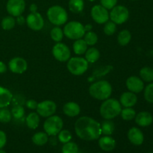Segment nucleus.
<instances>
[{"mask_svg":"<svg viewBox=\"0 0 153 153\" xmlns=\"http://www.w3.org/2000/svg\"><path fill=\"white\" fill-rule=\"evenodd\" d=\"M75 131L82 140L92 141L97 140L101 136V125L93 118L82 117L75 123Z\"/></svg>","mask_w":153,"mask_h":153,"instance_id":"1","label":"nucleus"},{"mask_svg":"<svg viewBox=\"0 0 153 153\" xmlns=\"http://www.w3.org/2000/svg\"><path fill=\"white\" fill-rule=\"evenodd\" d=\"M89 94L96 100H105L111 95L112 87L107 81H99L90 86Z\"/></svg>","mask_w":153,"mask_h":153,"instance_id":"2","label":"nucleus"},{"mask_svg":"<svg viewBox=\"0 0 153 153\" xmlns=\"http://www.w3.org/2000/svg\"><path fill=\"white\" fill-rule=\"evenodd\" d=\"M122 111L121 104L116 99H107L101 105L100 112L105 120H112L117 117Z\"/></svg>","mask_w":153,"mask_h":153,"instance_id":"3","label":"nucleus"},{"mask_svg":"<svg viewBox=\"0 0 153 153\" xmlns=\"http://www.w3.org/2000/svg\"><path fill=\"white\" fill-rule=\"evenodd\" d=\"M47 17L51 23L58 26L67 22L68 15L64 7L59 5H54L48 9Z\"/></svg>","mask_w":153,"mask_h":153,"instance_id":"4","label":"nucleus"},{"mask_svg":"<svg viewBox=\"0 0 153 153\" xmlns=\"http://www.w3.org/2000/svg\"><path fill=\"white\" fill-rule=\"evenodd\" d=\"M64 34L71 40H79L85 34V26L77 21H71L65 25L64 28Z\"/></svg>","mask_w":153,"mask_h":153,"instance_id":"5","label":"nucleus"},{"mask_svg":"<svg viewBox=\"0 0 153 153\" xmlns=\"http://www.w3.org/2000/svg\"><path fill=\"white\" fill-rule=\"evenodd\" d=\"M64 122L58 116H50L47 117L43 123V129L49 136H55L62 130Z\"/></svg>","mask_w":153,"mask_h":153,"instance_id":"6","label":"nucleus"},{"mask_svg":"<svg viewBox=\"0 0 153 153\" xmlns=\"http://www.w3.org/2000/svg\"><path fill=\"white\" fill-rule=\"evenodd\" d=\"M67 67L70 73L75 76H81L88 70V62L85 58L74 57L68 60Z\"/></svg>","mask_w":153,"mask_h":153,"instance_id":"7","label":"nucleus"},{"mask_svg":"<svg viewBox=\"0 0 153 153\" xmlns=\"http://www.w3.org/2000/svg\"><path fill=\"white\" fill-rule=\"evenodd\" d=\"M129 16V12L127 7L123 5H116L111 9L109 18L114 23L121 25L126 22Z\"/></svg>","mask_w":153,"mask_h":153,"instance_id":"8","label":"nucleus"},{"mask_svg":"<svg viewBox=\"0 0 153 153\" xmlns=\"http://www.w3.org/2000/svg\"><path fill=\"white\" fill-rule=\"evenodd\" d=\"M52 54L56 60L61 62H65L70 58L71 52L68 46L62 43H58L52 48Z\"/></svg>","mask_w":153,"mask_h":153,"instance_id":"9","label":"nucleus"},{"mask_svg":"<svg viewBox=\"0 0 153 153\" xmlns=\"http://www.w3.org/2000/svg\"><path fill=\"white\" fill-rule=\"evenodd\" d=\"M57 106L54 102L51 100H45L38 103L37 106V113L43 117H49L52 116L56 111Z\"/></svg>","mask_w":153,"mask_h":153,"instance_id":"10","label":"nucleus"},{"mask_svg":"<svg viewBox=\"0 0 153 153\" xmlns=\"http://www.w3.org/2000/svg\"><path fill=\"white\" fill-rule=\"evenodd\" d=\"M25 8V0H8L6 4L7 11L10 16H19Z\"/></svg>","mask_w":153,"mask_h":153,"instance_id":"11","label":"nucleus"},{"mask_svg":"<svg viewBox=\"0 0 153 153\" xmlns=\"http://www.w3.org/2000/svg\"><path fill=\"white\" fill-rule=\"evenodd\" d=\"M91 16L93 19L98 24H104L109 19V13L108 10L103 6L97 4L91 9Z\"/></svg>","mask_w":153,"mask_h":153,"instance_id":"12","label":"nucleus"},{"mask_svg":"<svg viewBox=\"0 0 153 153\" xmlns=\"http://www.w3.org/2000/svg\"><path fill=\"white\" fill-rule=\"evenodd\" d=\"M25 22L28 28L34 31H40L44 25V20H43V16L37 12L31 13L28 14L25 19Z\"/></svg>","mask_w":153,"mask_h":153,"instance_id":"13","label":"nucleus"},{"mask_svg":"<svg viewBox=\"0 0 153 153\" xmlns=\"http://www.w3.org/2000/svg\"><path fill=\"white\" fill-rule=\"evenodd\" d=\"M9 69L10 71L16 74H22L25 73L28 68V64L24 58L20 57L13 58L9 61Z\"/></svg>","mask_w":153,"mask_h":153,"instance_id":"14","label":"nucleus"},{"mask_svg":"<svg viewBox=\"0 0 153 153\" xmlns=\"http://www.w3.org/2000/svg\"><path fill=\"white\" fill-rule=\"evenodd\" d=\"M126 84L128 91L134 94H138L144 89L143 81L137 76H130L127 79Z\"/></svg>","mask_w":153,"mask_h":153,"instance_id":"15","label":"nucleus"},{"mask_svg":"<svg viewBox=\"0 0 153 153\" xmlns=\"http://www.w3.org/2000/svg\"><path fill=\"white\" fill-rule=\"evenodd\" d=\"M127 136L129 141L135 146H140L144 141V136H143V132L140 128L137 127H132L130 128L128 130Z\"/></svg>","mask_w":153,"mask_h":153,"instance_id":"16","label":"nucleus"},{"mask_svg":"<svg viewBox=\"0 0 153 153\" xmlns=\"http://www.w3.org/2000/svg\"><path fill=\"white\" fill-rule=\"evenodd\" d=\"M135 123L141 127L149 126L153 123V117L149 112L141 111L136 114Z\"/></svg>","mask_w":153,"mask_h":153,"instance_id":"17","label":"nucleus"},{"mask_svg":"<svg viewBox=\"0 0 153 153\" xmlns=\"http://www.w3.org/2000/svg\"><path fill=\"white\" fill-rule=\"evenodd\" d=\"M120 104L125 108H131L135 105L137 102V97L135 94L132 92H125L120 98Z\"/></svg>","mask_w":153,"mask_h":153,"instance_id":"18","label":"nucleus"},{"mask_svg":"<svg viewBox=\"0 0 153 153\" xmlns=\"http://www.w3.org/2000/svg\"><path fill=\"white\" fill-rule=\"evenodd\" d=\"M99 146L102 150L106 152H111L114 149L116 146V141L113 137L105 135L99 138Z\"/></svg>","mask_w":153,"mask_h":153,"instance_id":"19","label":"nucleus"},{"mask_svg":"<svg viewBox=\"0 0 153 153\" xmlns=\"http://www.w3.org/2000/svg\"><path fill=\"white\" fill-rule=\"evenodd\" d=\"M63 111H64V114H66L67 116L70 117H74L80 114L81 108L80 106L77 103L70 102L64 105L63 107Z\"/></svg>","mask_w":153,"mask_h":153,"instance_id":"20","label":"nucleus"},{"mask_svg":"<svg viewBox=\"0 0 153 153\" xmlns=\"http://www.w3.org/2000/svg\"><path fill=\"white\" fill-rule=\"evenodd\" d=\"M13 98L11 92L7 88L0 86V108H6L10 104Z\"/></svg>","mask_w":153,"mask_h":153,"instance_id":"21","label":"nucleus"},{"mask_svg":"<svg viewBox=\"0 0 153 153\" xmlns=\"http://www.w3.org/2000/svg\"><path fill=\"white\" fill-rule=\"evenodd\" d=\"M27 126L31 129H36L40 124V115L35 112L30 113L25 119Z\"/></svg>","mask_w":153,"mask_h":153,"instance_id":"22","label":"nucleus"},{"mask_svg":"<svg viewBox=\"0 0 153 153\" xmlns=\"http://www.w3.org/2000/svg\"><path fill=\"white\" fill-rule=\"evenodd\" d=\"M100 57V52L97 49L91 47L87 49L85 52V59L88 63H95L99 60Z\"/></svg>","mask_w":153,"mask_h":153,"instance_id":"23","label":"nucleus"},{"mask_svg":"<svg viewBox=\"0 0 153 153\" xmlns=\"http://www.w3.org/2000/svg\"><path fill=\"white\" fill-rule=\"evenodd\" d=\"M48 134L46 132H37L32 136V142L37 146H43L48 142Z\"/></svg>","mask_w":153,"mask_h":153,"instance_id":"24","label":"nucleus"},{"mask_svg":"<svg viewBox=\"0 0 153 153\" xmlns=\"http://www.w3.org/2000/svg\"><path fill=\"white\" fill-rule=\"evenodd\" d=\"M88 49V44L82 39L76 40L73 43V50L76 55H83Z\"/></svg>","mask_w":153,"mask_h":153,"instance_id":"25","label":"nucleus"},{"mask_svg":"<svg viewBox=\"0 0 153 153\" xmlns=\"http://www.w3.org/2000/svg\"><path fill=\"white\" fill-rule=\"evenodd\" d=\"M85 3L84 0H70L69 1V9L74 13H79L84 9Z\"/></svg>","mask_w":153,"mask_h":153,"instance_id":"26","label":"nucleus"},{"mask_svg":"<svg viewBox=\"0 0 153 153\" xmlns=\"http://www.w3.org/2000/svg\"><path fill=\"white\" fill-rule=\"evenodd\" d=\"M140 79L146 82H153V68L149 67H144L140 70Z\"/></svg>","mask_w":153,"mask_h":153,"instance_id":"27","label":"nucleus"},{"mask_svg":"<svg viewBox=\"0 0 153 153\" xmlns=\"http://www.w3.org/2000/svg\"><path fill=\"white\" fill-rule=\"evenodd\" d=\"M131 39V34L128 30H123L118 34L117 41L120 45L124 46L128 44Z\"/></svg>","mask_w":153,"mask_h":153,"instance_id":"28","label":"nucleus"},{"mask_svg":"<svg viewBox=\"0 0 153 153\" xmlns=\"http://www.w3.org/2000/svg\"><path fill=\"white\" fill-rule=\"evenodd\" d=\"M114 129V123L110 120H106V121H104L101 125L102 134H105V135L109 136L112 134Z\"/></svg>","mask_w":153,"mask_h":153,"instance_id":"29","label":"nucleus"},{"mask_svg":"<svg viewBox=\"0 0 153 153\" xmlns=\"http://www.w3.org/2000/svg\"><path fill=\"white\" fill-rule=\"evenodd\" d=\"M15 24H16V20L13 18V16H8L3 18L1 22V28L4 30H6V31L11 30L12 28H14Z\"/></svg>","mask_w":153,"mask_h":153,"instance_id":"30","label":"nucleus"},{"mask_svg":"<svg viewBox=\"0 0 153 153\" xmlns=\"http://www.w3.org/2000/svg\"><path fill=\"white\" fill-rule=\"evenodd\" d=\"M121 117L124 120H132L136 116V111L132 108H125L120 112Z\"/></svg>","mask_w":153,"mask_h":153,"instance_id":"31","label":"nucleus"},{"mask_svg":"<svg viewBox=\"0 0 153 153\" xmlns=\"http://www.w3.org/2000/svg\"><path fill=\"white\" fill-rule=\"evenodd\" d=\"M50 36L51 38L54 41L59 43L60 41L62 40L63 37H64V31L59 27H55V28H53L51 30Z\"/></svg>","mask_w":153,"mask_h":153,"instance_id":"32","label":"nucleus"},{"mask_svg":"<svg viewBox=\"0 0 153 153\" xmlns=\"http://www.w3.org/2000/svg\"><path fill=\"white\" fill-rule=\"evenodd\" d=\"M84 36H85L84 40L89 46H94L98 41V36L95 32L91 31H88L87 33H85Z\"/></svg>","mask_w":153,"mask_h":153,"instance_id":"33","label":"nucleus"},{"mask_svg":"<svg viewBox=\"0 0 153 153\" xmlns=\"http://www.w3.org/2000/svg\"><path fill=\"white\" fill-rule=\"evenodd\" d=\"M62 153H79V146L76 143L68 142L64 143L62 147Z\"/></svg>","mask_w":153,"mask_h":153,"instance_id":"34","label":"nucleus"},{"mask_svg":"<svg viewBox=\"0 0 153 153\" xmlns=\"http://www.w3.org/2000/svg\"><path fill=\"white\" fill-rule=\"evenodd\" d=\"M11 115L15 118V119H21L23 117L24 114H25V110L22 105H14L12 108L11 111Z\"/></svg>","mask_w":153,"mask_h":153,"instance_id":"35","label":"nucleus"},{"mask_svg":"<svg viewBox=\"0 0 153 153\" xmlns=\"http://www.w3.org/2000/svg\"><path fill=\"white\" fill-rule=\"evenodd\" d=\"M11 112L8 109L3 108H0V122L2 123H7L11 120Z\"/></svg>","mask_w":153,"mask_h":153,"instance_id":"36","label":"nucleus"},{"mask_svg":"<svg viewBox=\"0 0 153 153\" xmlns=\"http://www.w3.org/2000/svg\"><path fill=\"white\" fill-rule=\"evenodd\" d=\"M144 99L147 102L153 103V82H150L144 88Z\"/></svg>","mask_w":153,"mask_h":153,"instance_id":"37","label":"nucleus"},{"mask_svg":"<svg viewBox=\"0 0 153 153\" xmlns=\"http://www.w3.org/2000/svg\"><path fill=\"white\" fill-rule=\"evenodd\" d=\"M72 139V134L68 130H61L58 133V140L61 143H68Z\"/></svg>","mask_w":153,"mask_h":153,"instance_id":"38","label":"nucleus"},{"mask_svg":"<svg viewBox=\"0 0 153 153\" xmlns=\"http://www.w3.org/2000/svg\"><path fill=\"white\" fill-rule=\"evenodd\" d=\"M117 30L116 23L112 21H108L104 26V33L108 36H111L115 33Z\"/></svg>","mask_w":153,"mask_h":153,"instance_id":"39","label":"nucleus"},{"mask_svg":"<svg viewBox=\"0 0 153 153\" xmlns=\"http://www.w3.org/2000/svg\"><path fill=\"white\" fill-rule=\"evenodd\" d=\"M100 1H101V5L107 10L112 9L117 4V0H100Z\"/></svg>","mask_w":153,"mask_h":153,"instance_id":"40","label":"nucleus"},{"mask_svg":"<svg viewBox=\"0 0 153 153\" xmlns=\"http://www.w3.org/2000/svg\"><path fill=\"white\" fill-rule=\"evenodd\" d=\"M7 143V136L4 131L0 130V149H2Z\"/></svg>","mask_w":153,"mask_h":153,"instance_id":"41","label":"nucleus"},{"mask_svg":"<svg viewBox=\"0 0 153 153\" xmlns=\"http://www.w3.org/2000/svg\"><path fill=\"white\" fill-rule=\"evenodd\" d=\"M38 103L34 100H27L25 102V105L28 108L31 109V110H34V109L37 108V106Z\"/></svg>","mask_w":153,"mask_h":153,"instance_id":"42","label":"nucleus"},{"mask_svg":"<svg viewBox=\"0 0 153 153\" xmlns=\"http://www.w3.org/2000/svg\"><path fill=\"white\" fill-rule=\"evenodd\" d=\"M13 102V104L14 105H18L19 104H20V105H22L24 104V98H22L21 96H16V97H15L14 98H12V101Z\"/></svg>","mask_w":153,"mask_h":153,"instance_id":"43","label":"nucleus"},{"mask_svg":"<svg viewBox=\"0 0 153 153\" xmlns=\"http://www.w3.org/2000/svg\"><path fill=\"white\" fill-rule=\"evenodd\" d=\"M6 71H7V66L4 62L0 61V74L5 73Z\"/></svg>","mask_w":153,"mask_h":153,"instance_id":"44","label":"nucleus"},{"mask_svg":"<svg viewBox=\"0 0 153 153\" xmlns=\"http://www.w3.org/2000/svg\"><path fill=\"white\" fill-rule=\"evenodd\" d=\"M30 10H31V13H35V12H37V6L36 4H31V5H30Z\"/></svg>","mask_w":153,"mask_h":153,"instance_id":"45","label":"nucleus"},{"mask_svg":"<svg viewBox=\"0 0 153 153\" xmlns=\"http://www.w3.org/2000/svg\"><path fill=\"white\" fill-rule=\"evenodd\" d=\"M16 21H17L18 23L19 24V25H22V24H24V22H25V19H24V18L22 17V16H17V19H16Z\"/></svg>","mask_w":153,"mask_h":153,"instance_id":"46","label":"nucleus"},{"mask_svg":"<svg viewBox=\"0 0 153 153\" xmlns=\"http://www.w3.org/2000/svg\"><path fill=\"white\" fill-rule=\"evenodd\" d=\"M91 28H92V25H86V26H85V31H90L91 30Z\"/></svg>","mask_w":153,"mask_h":153,"instance_id":"47","label":"nucleus"},{"mask_svg":"<svg viewBox=\"0 0 153 153\" xmlns=\"http://www.w3.org/2000/svg\"><path fill=\"white\" fill-rule=\"evenodd\" d=\"M0 153H6V152H5V151L3 150L2 149H0Z\"/></svg>","mask_w":153,"mask_h":153,"instance_id":"48","label":"nucleus"},{"mask_svg":"<svg viewBox=\"0 0 153 153\" xmlns=\"http://www.w3.org/2000/svg\"><path fill=\"white\" fill-rule=\"evenodd\" d=\"M88 1H96V0H88Z\"/></svg>","mask_w":153,"mask_h":153,"instance_id":"49","label":"nucleus"},{"mask_svg":"<svg viewBox=\"0 0 153 153\" xmlns=\"http://www.w3.org/2000/svg\"><path fill=\"white\" fill-rule=\"evenodd\" d=\"M132 1H137V0H132Z\"/></svg>","mask_w":153,"mask_h":153,"instance_id":"50","label":"nucleus"},{"mask_svg":"<svg viewBox=\"0 0 153 153\" xmlns=\"http://www.w3.org/2000/svg\"><path fill=\"white\" fill-rule=\"evenodd\" d=\"M148 153H153V152H148Z\"/></svg>","mask_w":153,"mask_h":153,"instance_id":"51","label":"nucleus"},{"mask_svg":"<svg viewBox=\"0 0 153 153\" xmlns=\"http://www.w3.org/2000/svg\"><path fill=\"white\" fill-rule=\"evenodd\" d=\"M97 153H102V152H97Z\"/></svg>","mask_w":153,"mask_h":153,"instance_id":"52","label":"nucleus"}]
</instances>
